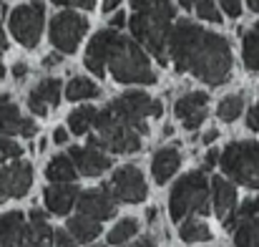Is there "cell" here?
Instances as JSON below:
<instances>
[{
	"mask_svg": "<svg viewBox=\"0 0 259 247\" xmlns=\"http://www.w3.org/2000/svg\"><path fill=\"white\" fill-rule=\"evenodd\" d=\"M136 230H139L136 220L126 217V220L116 222V227L108 232V242H111V245H123V242H128V240L136 235Z\"/></svg>",
	"mask_w": 259,
	"mask_h": 247,
	"instance_id": "31",
	"label": "cell"
},
{
	"mask_svg": "<svg viewBox=\"0 0 259 247\" xmlns=\"http://www.w3.org/2000/svg\"><path fill=\"white\" fill-rule=\"evenodd\" d=\"M166 53L176 71L191 74L209 86H219L232 76L229 41L191 20H176V25H171Z\"/></svg>",
	"mask_w": 259,
	"mask_h": 247,
	"instance_id": "1",
	"label": "cell"
},
{
	"mask_svg": "<svg viewBox=\"0 0 259 247\" xmlns=\"http://www.w3.org/2000/svg\"><path fill=\"white\" fill-rule=\"evenodd\" d=\"M214 139H217V129H211V131H206V134H204V144H211Z\"/></svg>",
	"mask_w": 259,
	"mask_h": 247,
	"instance_id": "45",
	"label": "cell"
},
{
	"mask_svg": "<svg viewBox=\"0 0 259 247\" xmlns=\"http://www.w3.org/2000/svg\"><path fill=\"white\" fill-rule=\"evenodd\" d=\"M232 232H234L237 247H259V217L239 220Z\"/></svg>",
	"mask_w": 259,
	"mask_h": 247,
	"instance_id": "25",
	"label": "cell"
},
{
	"mask_svg": "<svg viewBox=\"0 0 259 247\" xmlns=\"http://www.w3.org/2000/svg\"><path fill=\"white\" fill-rule=\"evenodd\" d=\"M91 247H106V245H91Z\"/></svg>",
	"mask_w": 259,
	"mask_h": 247,
	"instance_id": "51",
	"label": "cell"
},
{
	"mask_svg": "<svg viewBox=\"0 0 259 247\" xmlns=\"http://www.w3.org/2000/svg\"><path fill=\"white\" fill-rule=\"evenodd\" d=\"M128 247H156V242H154L151 237H139L136 242H131Z\"/></svg>",
	"mask_w": 259,
	"mask_h": 247,
	"instance_id": "43",
	"label": "cell"
},
{
	"mask_svg": "<svg viewBox=\"0 0 259 247\" xmlns=\"http://www.w3.org/2000/svg\"><path fill=\"white\" fill-rule=\"evenodd\" d=\"M53 142H56V144H66V142H68V131H66V129H56V131H53Z\"/></svg>",
	"mask_w": 259,
	"mask_h": 247,
	"instance_id": "40",
	"label": "cell"
},
{
	"mask_svg": "<svg viewBox=\"0 0 259 247\" xmlns=\"http://www.w3.org/2000/svg\"><path fill=\"white\" fill-rule=\"evenodd\" d=\"M56 5H68V8H83V10H91L96 8V0H53Z\"/></svg>",
	"mask_w": 259,
	"mask_h": 247,
	"instance_id": "36",
	"label": "cell"
},
{
	"mask_svg": "<svg viewBox=\"0 0 259 247\" xmlns=\"http://www.w3.org/2000/svg\"><path fill=\"white\" fill-rule=\"evenodd\" d=\"M242 109H244V96L232 93V96H227V98H222V101H219L217 114H219V119H222V121H237V116L242 114Z\"/></svg>",
	"mask_w": 259,
	"mask_h": 247,
	"instance_id": "30",
	"label": "cell"
},
{
	"mask_svg": "<svg viewBox=\"0 0 259 247\" xmlns=\"http://www.w3.org/2000/svg\"><path fill=\"white\" fill-rule=\"evenodd\" d=\"M28 245L30 247H53V227L48 225L43 209H33V212H30Z\"/></svg>",
	"mask_w": 259,
	"mask_h": 247,
	"instance_id": "22",
	"label": "cell"
},
{
	"mask_svg": "<svg viewBox=\"0 0 259 247\" xmlns=\"http://www.w3.org/2000/svg\"><path fill=\"white\" fill-rule=\"evenodd\" d=\"M96 134L88 139V147L96 149H108L113 154H134L141 149V136L136 129H131L126 121H121L118 116H113L108 109L98 111L96 121Z\"/></svg>",
	"mask_w": 259,
	"mask_h": 247,
	"instance_id": "5",
	"label": "cell"
},
{
	"mask_svg": "<svg viewBox=\"0 0 259 247\" xmlns=\"http://www.w3.org/2000/svg\"><path fill=\"white\" fill-rule=\"evenodd\" d=\"M66 96L71 101H88V98H96L98 96V86L86 79V76H73L68 86H66Z\"/></svg>",
	"mask_w": 259,
	"mask_h": 247,
	"instance_id": "26",
	"label": "cell"
},
{
	"mask_svg": "<svg viewBox=\"0 0 259 247\" xmlns=\"http://www.w3.org/2000/svg\"><path fill=\"white\" fill-rule=\"evenodd\" d=\"M20 154H23V147H18L8 136H0V164L3 162H10V159H18Z\"/></svg>",
	"mask_w": 259,
	"mask_h": 247,
	"instance_id": "33",
	"label": "cell"
},
{
	"mask_svg": "<svg viewBox=\"0 0 259 247\" xmlns=\"http://www.w3.org/2000/svg\"><path fill=\"white\" fill-rule=\"evenodd\" d=\"M121 0H103V10L106 13H111V10H116V5H118Z\"/></svg>",
	"mask_w": 259,
	"mask_h": 247,
	"instance_id": "44",
	"label": "cell"
},
{
	"mask_svg": "<svg viewBox=\"0 0 259 247\" xmlns=\"http://www.w3.org/2000/svg\"><path fill=\"white\" fill-rule=\"evenodd\" d=\"M209 179L204 171H189L184 174L171 189L169 197V212H171L174 222H184L189 215L199 212L206 215L209 212Z\"/></svg>",
	"mask_w": 259,
	"mask_h": 247,
	"instance_id": "4",
	"label": "cell"
},
{
	"mask_svg": "<svg viewBox=\"0 0 259 247\" xmlns=\"http://www.w3.org/2000/svg\"><path fill=\"white\" fill-rule=\"evenodd\" d=\"M8 48V41H5V33H3V25H0V53Z\"/></svg>",
	"mask_w": 259,
	"mask_h": 247,
	"instance_id": "47",
	"label": "cell"
},
{
	"mask_svg": "<svg viewBox=\"0 0 259 247\" xmlns=\"http://www.w3.org/2000/svg\"><path fill=\"white\" fill-rule=\"evenodd\" d=\"M76 207L81 215H86L91 220L101 222V220H111L116 215V199L106 192V189H86L78 192Z\"/></svg>",
	"mask_w": 259,
	"mask_h": 247,
	"instance_id": "13",
	"label": "cell"
},
{
	"mask_svg": "<svg viewBox=\"0 0 259 247\" xmlns=\"http://www.w3.org/2000/svg\"><path fill=\"white\" fill-rule=\"evenodd\" d=\"M68 235L76 240V242H93L98 235H101V225L96 220H91L86 215H76L68 220Z\"/></svg>",
	"mask_w": 259,
	"mask_h": 247,
	"instance_id": "24",
	"label": "cell"
},
{
	"mask_svg": "<svg viewBox=\"0 0 259 247\" xmlns=\"http://www.w3.org/2000/svg\"><path fill=\"white\" fill-rule=\"evenodd\" d=\"M25 74H28V66L25 63H15L13 66V76L15 79H25Z\"/></svg>",
	"mask_w": 259,
	"mask_h": 247,
	"instance_id": "42",
	"label": "cell"
},
{
	"mask_svg": "<svg viewBox=\"0 0 259 247\" xmlns=\"http://www.w3.org/2000/svg\"><path fill=\"white\" fill-rule=\"evenodd\" d=\"M33 184V166L28 162H13L0 169V199H20Z\"/></svg>",
	"mask_w": 259,
	"mask_h": 247,
	"instance_id": "11",
	"label": "cell"
},
{
	"mask_svg": "<svg viewBox=\"0 0 259 247\" xmlns=\"http://www.w3.org/2000/svg\"><path fill=\"white\" fill-rule=\"evenodd\" d=\"M181 166V154L174 149V147H164L154 154L151 159V174L156 179V184H166L176 174V169Z\"/></svg>",
	"mask_w": 259,
	"mask_h": 247,
	"instance_id": "20",
	"label": "cell"
},
{
	"mask_svg": "<svg viewBox=\"0 0 259 247\" xmlns=\"http://www.w3.org/2000/svg\"><path fill=\"white\" fill-rule=\"evenodd\" d=\"M219 164L234 184L259 189V142H232Z\"/></svg>",
	"mask_w": 259,
	"mask_h": 247,
	"instance_id": "6",
	"label": "cell"
},
{
	"mask_svg": "<svg viewBox=\"0 0 259 247\" xmlns=\"http://www.w3.org/2000/svg\"><path fill=\"white\" fill-rule=\"evenodd\" d=\"M174 114H176V119L191 131V129L201 126V121L206 119V114H209V96H206L204 91L184 93V96L176 101Z\"/></svg>",
	"mask_w": 259,
	"mask_h": 247,
	"instance_id": "12",
	"label": "cell"
},
{
	"mask_svg": "<svg viewBox=\"0 0 259 247\" xmlns=\"http://www.w3.org/2000/svg\"><path fill=\"white\" fill-rule=\"evenodd\" d=\"M53 247H76V240L68 235V230H56L53 232Z\"/></svg>",
	"mask_w": 259,
	"mask_h": 247,
	"instance_id": "34",
	"label": "cell"
},
{
	"mask_svg": "<svg viewBox=\"0 0 259 247\" xmlns=\"http://www.w3.org/2000/svg\"><path fill=\"white\" fill-rule=\"evenodd\" d=\"M43 23H46V5L40 0H30V3L18 5L10 13V18H8L10 33L25 48H35L38 46V41L43 36Z\"/></svg>",
	"mask_w": 259,
	"mask_h": 247,
	"instance_id": "8",
	"label": "cell"
},
{
	"mask_svg": "<svg viewBox=\"0 0 259 247\" xmlns=\"http://www.w3.org/2000/svg\"><path fill=\"white\" fill-rule=\"evenodd\" d=\"M3 76H5V66L0 63V79H3Z\"/></svg>",
	"mask_w": 259,
	"mask_h": 247,
	"instance_id": "49",
	"label": "cell"
},
{
	"mask_svg": "<svg viewBox=\"0 0 259 247\" xmlns=\"http://www.w3.org/2000/svg\"><path fill=\"white\" fill-rule=\"evenodd\" d=\"M108 36H111V28L108 30H98L93 38H91V43H88L86 48V68L91 74H96L98 79L106 74V46H108Z\"/></svg>",
	"mask_w": 259,
	"mask_h": 247,
	"instance_id": "21",
	"label": "cell"
},
{
	"mask_svg": "<svg viewBox=\"0 0 259 247\" xmlns=\"http://www.w3.org/2000/svg\"><path fill=\"white\" fill-rule=\"evenodd\" d=\"M217 159H219V154H217V149H211L206 154V159H204V169H211V166L217 164Z\"/></svg>",
	"mask_w": 259,
	"mask_h": 247,
	"instance_id": "41",
	"label": "cell"
},
{
	"mask_svg": "<svg viewBox=\"0 0 259 247\" xmlns=\"http://www.w3.org/2000/svg\"><path fill=\"white\" fill-rule=\"evenodd\" d=\"M61 86L58 79H43L30 93H28V106L35 116H48L51 106H58L61 101Z\"/></svg>",
	"mask_w": 259,
	"mask_h": 247,
	"instance_id": "17",
	"label": "cell"
},
{
	"mask_svg": "<svg viewBox=\"0 0 259 247\" xmlns=\"http://www.w3.org/2000/svg\"><path fill=\"white\" fill-rule=\"evenodd\" d=\"M76 166L71 162V157L68 154H58V157H53L48 166H46V177L53 182V184H71L73 179H76Z\"/></svg>",
	"mask_w": 259,
	"mask_h": 247,
	"instance_id": "23",
	"label": "cell"
},
{
	"mask_svg": "<svg viewBox=\"0 0 259 247\" xmlns=\"http://www.w3.org/2000/svg\"><path fill=\"white\" fill-rule=\"evenodd\" d=\"M68 157H71V162L76 166V171L83 174V177H98V174H103L111 166V157L103 154L96 147H71Z\"/></svg>",
	"mask_w": 259,
	"mask_h": 247,
	"instance_id": "15",
	"label": "cell"
},
{
	"mask_svg": "<svg viewBox=\"0 0 259 247\" xmlns=\"http://www.w3.org/2000/svg\"><path fill=\"white\" fill-rule=\"evenodd\" d=\"M242 58H244V66H247L249 71H259V33L254 28L244 33Z\"/></svg>",
	"mask_w": 259,
	"mask_h": 247,
	"instance_id": "29",
	"label": "cell"
},
{
	"mask_svg": "<svg viewBox=\"0 0 259 247\" xmlns=\"http://www.w3.org/2000/svg\"><path fill=\"white\" fill-rule=\"evenodd\" d=\"M116 202H126V204H136V202H144L146 194H149V187H146V179L141 174V169L134 164L118 166L111 177V182L103 187Z\"/></svg>",
	"mask_w": 259,
	"mask_h": 247,
	"instance_id": "10",
	"label": "cell"
},
{
	"mask_svg": "<svg viewBox=\"0 0 259 247\" xmlns=\"http://www.w3.org/2000/svg\"><path fill=\"white\" fill-rule=\"evenodd\" d=\"M247 126H249L252 131H259V101L249 109V114H247Z\"/></svg>",
	"mask_w": 259,
	"mask_h": 247,
	"instance_id": "37",
	"label": "cell"
},
{
	"mask_svg": "<svg viewBox=\"0 0 259 247\" xmlns=\"http://www.w3.org/2000/svg\"><path fill=\"white\" fill-rule=\"evenodd\" d=\"M88 20L83 15H78L76 10H63L58 15H53L51 20V43L56 46L58 53H73L81 43V38L86 36Z\"/></svg>",
	"mask_w": 259,
	"mask_h": 247,
	"instance_id": "9",
	"label": "cell"
},
{
	"mask_svg": "<svg viewBox=\"0 0 259 247\" xmlns=\"http://www.w3.org/2000/svg\"><path fill=\"white\" fill-rule=\"evenodd\" d=\"M179 235H181L184 242H209V240H211V230H209L204 222L191 220V217H186V220L181 222Z\"/></svg>",
	"mask_w": 259,
	"mask_h": 247,
	"instance_id": "28",
	"label": "cell"
},
{
	"mask_svg": "<svg viewBox=\"0 0 259 247\" xmlns=\"http://www.w3.org/2000/svg\"><path fill=\"white\" fill-rule=\"evenodd\" d=\"M35 136V124L25 116H20L18 106L10 101V96H0V136Z\"/></svg>",
	"mask_w": 259,
	"mask_h": 247,
	"instance_id": "14",
	"label": "cell"
},
{
	"mask_svg": "<svg viewBox=\"0 0 259 247\" xmlns=\"http://www.w3.org/2000/svg\"><path fill=\"white\" fill-rule=\"evenodd\" d=\"M96 116H98L96 106H81V109H76V111L68 114V129H71L76 136H81V134H86L88 129L93 126Z\"/></svg>",
	"mask_w": 259,
	"mask_h": 247,
	"instance_id": "27",
	"label": "cell"
},
{
	"mask_svg": "<svg viewBox=\"0 0 259 247\" xmlns=\"http://www.w3.org/2000/svg\"><path fill=\"white\" fill-rule=\"evenodd\" d=\"M254 30H257V33H259V23H257V25H254Z\"/></svg>",
	"mask_w": 259,
	"mask_h": 247,
	"instance_id": "50",
	"label": "cell"
},
{
	"mask_svg": "<svg viewBox=\"0 0 259 247\" xmlns=\"http://www.w3.org/2000/svg\"><path fill=\"white\" fill-rule=\"evenodd\" d=\"M194 10H196V15L201 18V20H206V23H222V13H219V8H217V3L214 0H199L196 5H194Z\"/></svg>",
	"mask_w": 259,
	"mask_h": 247,
	"instance_id": "32",
	"label": "cell"
},
{
	"mask_svg": "<svg viewBox=\"0 0 259 247\" xmlns=\"http://www.w3.org/2000/svg\"><path fill=\"white\" fill-rule=\"evenodd\" d=\"M108 111L113 116H118L121 121H126L139 134H149L146 119L149 116H161L164 114V106H161V101L151 98L144 91H126V93H121L118 98H113L108 103Z\"/></svg>",
	"mask_w": 259,
	"mask_h": 247,
	"instance_id": "7",
	"label": "cell"
},
{
	"mask_svg": "<svg viewBox=\"0 0 259 247\" xmlns=\"http://www.w3.org/2000/svg\"><path fill=\"white\" fill-rule=\"evenodd\" d=\"M219 3H222V8H224V13L229 18H239L242 15V0H219Z\"/></svg>",
	"mask_w": 259,
	"mask_h": 247,
	"instance_id": "35",
	"label": "cell"
},
{
	"mask_svg": "<svg viewBox=\"0 0 259 247\" xmlns=\"http://www.w3.org/2000/svg\"><path fill=\"white\" fill-rule=\"evenodd\" d=\"M0 247H30L28 245V222L23 212L0 215Z\"/></svg>",
	"mask_w": 259,
	"mask_h": 247,
	"instance_id": "16",
	"label": "cell"
},
{
	"mask_svg": "<svg viewBox=\"0 0 259 247\" xmlns=\"http://www.w3.org/2000/svg\"><path fill=\"white\" fill-rule=\"evenodd\" d=\"M123 23H126V13L116 10V15L111 18V28H113V30H118V28H123Z\"/></svg>",
	"mask_w": 259,
	"mask_h": 247,
	"instance_id": "38",
	"label": "cell"
},
{
	"mask_svg": "<svg viewBox=\"0 0 259 247\" xmlns=\"http://www.w3.org/2000/svg\"><path fill=\"white\" fill-rule=\"evenodd\" d=\"M43 199H46V207L51 215H68L78 199V187L76 184H53L43 192Z\"/></svg>",
	"mask_w": 259,
	"mask_h": 247,
	"instance_id": "19",
	"label": "cell"
},
{
	"mask_svg": "<svg viewBox=\"0 0 259 247\" xmlns=\"http://www.w3.org/2000/svg\"><path fill=\"white\" fill-rule=\"evenodd\" d=\"M58 63H61V53H51V56L43 58V66H46V68H53V66H58Z\"/></svg>",
	"mask_w": 259,
	"mask_h": 247,
	"instance_id": "39",
	"label": "cell"
},
{
	"mask_svg": "<svg viewBox=\"0 0 259 247\" xmlns=\"http://www.w3.org/2000/svg\"><path fill=\"white\" fill-rule=\"evenodd\" d=\"M196 3H199V0H179V5H181V8H186V10H191Z\"/></svg>",
	"mask_w": 259,
	"mask_h": 247,
	"instance_id": "46",
	"label": "cell"
},
{
	"mask_svg": "<svg viewBox=\"0 0 259 247\" xmlns=\"http://www.w3.org/2000/svg\"><path fill=\"white\" fill-rule=\"evenodd\" d=\"M131 33L139 46H144L161 66L169 63L166 43L171 33L174 5L171 0H131Z\"/></svg>",
	"mask_w": 259,
	"mask_h": 247,
	"instance_id": "2",
	"label": "cell"
},
{
	"mask_svg": "<svg viewBox=\"0 0 259 247\" xmlns=\"http://www.w3.org/2000/svg\"><path fill=\"white\" fill-rule=\"evenodd\" d=\"M247 5H249L254 13H259V0H247Z\"/></svg>",
	"mask_w": 259,
	"mask_h": 247,
	"instance_id": "48",
	"label": "cell"
},
{
	"mask_svg": "<svg viewBox=\"0 0 259 247\" xmlns=\"http://www.w3.org/2000/svg\"><path fill=\"white\" fill-rule=\"evenodd\" d=\"M106 68L118 83H154L156 74L151 68V61L146 51L134 41L121 36L111 28L108 46H106Z\"/></svg>",
	"mask_w": 259,
	"mask_h": 247,
	"instance_id": "3",
	"label": "cell"
},
{
	"mask_svg": "<svg viewBox=\"0 0 259 247\" xmlns=\"http://www.w3.org/2000/svg\"><path fill=\"white\" fill-rule=\"evenodd\" d=\"M209 189H211V199H214V212L217 217L227 220L234 209H237V187L224 179V177H214L209 182Z\"/></svg>",
	"mask_w": 259,
	"mask_h": 247,
	"instance_id": "18",
	"label": "cell"
}]
</instances>
